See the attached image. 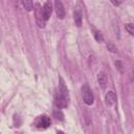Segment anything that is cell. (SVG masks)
Listing matches in <instances>:
<instances>
[{
  "label": "cell",
  "mask_w": 134,
  "mask_h": 134,
  "mask_svg": "<svg viewBox=\"0 0 134 134\" xmlns=\"http://www.w3.org/2000/svg\"><path fill=\"white\" fill-rule=\"evenodd\" d=\"M61 84H60V88H59V91L55 93V96H54V105L59 108V109H62V108H67L68 105H69V94H68V90L63 82V80L61 79Z\"/></svg>",
  "instance_id": "obj_1"
},
{
  "label": "cell",
  "mask_w": 134,
  "mask_h": 134,
  "mask_svg": "<svg viewBox=\"0 0 134 134\" xmlns=\"http://www.w3.org/2000/svg\"><path fill=\"white\" fill-rule=\"evenodd\" d=\"M82 97H83V100L86 105L88 106H91L94 102V97H93V93L91 91V89L89 88L88 85H84L82 87Z\"/></svg>",
  "instance_id": "obj_2"
},
{
  "label": "cell",
  "mask_w": 134,
  "mask_h": 134,
  "mask_svg": "<svg viewBox=\"0 0 134 134\" xmlns=\"http://www.w3.org/2000/svg\"><path fill=\"white\" fill-rule=\"evenodd\" d=\"M35 12H36V21H37V24L39 27L43 28L45 26V20L43 18V13H42V8H41V5L39 3L36 4V8H35Z\"/></svg>",
  "instance_id": "obj_3"
},
{
  "label": "cell",
  "mask_w": 134,
  "mask_h": 134,
  "mask_svg": "<svg viewBox=\"0 0 134 134\" xmlns=\"http://www.w3.org/2000/svg\"><path fill=\"white\" fill-rule=\"evenodd\" d=\"M37 127L38 128H42V129H46V128H48L49 126H50V124H51V121H50V118L48 117V116H45V115H43V116H40L38 119H37Z\"/></svg>",
  "instance_id": "obj_4"
},
{
  "label": "cell",
  "mask_w": 134,
  "mask_h": 134,
  "mask_svg": "<svg viewBox=\"0 0 134 134\" xmlns=\"http://www.w3.org/2000/svg\"><path fill=\"white\" fill-rule=\"evenodd\" d=\"M42 13H43V18L45 21H47L50 16H51V13H52V5L50 2H45L43 7H42Z\"/></svg>",
  "instance_id": "obj_5"
},
{
  "label": "cell",
  "mask_w": 134,
  "mask_h": 134,
  "mask_svg": "<svg viewBox=\"0 0 134 134\" xmlns=\"http://www.w3.org/2000/svg\"><path fill=\"white\" fill-rule=\"evenodd\" d=\"M54 9H55L57 17L59 19H64L65 18V8H64L61 1H54Z\"/></svg>",
  "instance_id": "obj_6"
},
{
  "label": "cell",
  "mask_w": 134,
  "mask_h": 134,
  "mask_svg": "<svg viewBox=\"0 0 134 134\" xmlns=\"http://www.w3.org/2000/svg\"><path fill=\"white\" fill-rule=\"evenodd\" d=\"M105 100H106V104L109 105V106L114 105V104L116 103V100H117V95H116V93H115L114 91H112V90L108 91V92L106 93V95H105Z\"/></svg>",
  "instance_id": "obj_7"
},
{
  "label": "cell",
  "mask_w": 134,
  "mask_h": 134,
  "mask_svg": "<svg viewBox=\"0 0 134 134\" xmlns=\"http://www.w3.org/2000/svg\"><path fill=\"white\" fill-rule=\"evenodd\" d=\"M97 83H98L99 87L103 88V89H105L107 87V85H108V77H107V74L105 72L100 71V72L97 73Z\"/></svg>",
  "instance_id": "obj_8"
},
{
  "label": "cell",
  "mask_w": 134,
  "mask_h": 134,
  "mask_svg": "<svg viewBox=\"0 0 134 134\" xmlns=\"http://www.w3.org/2000/svg\"><path fill=\"white\" fill-rule=\"evenodd\" d=\"M73 19H74L75 25L77 27L82 26V13L79 9H75L74 10V13H73Z\"/></svg>",
  "instance_id": "obj_9"
},
{
  "label": "cell",
  "mask_w": 134,
  "mask_h": 134,
  "mask_svg": "<svg viewBox=\"0 0 134 134\" xmlns=\"http://www.w3.org/2000/svg\"><path fill=\"white\" fill-rule=\"evenodd\" d=\"M22 4L25 7V9L28 10V12L34 9V2L30 1V0H24V1H22Z\"/></svg>",
  "instance_id": "obj_10"
},
{
  "label": "cell",
  "mask_w": 134,
  "mask_h": 134,
  "mask_svg": "<svg viewBox=\"0 0 134 134\" xmlns=\"http://www.w3.org/2000/svg\"><path fill=\"white\" fill-rule=\"evenodd\" d=\"M53 116H54L57 119H59V120H63V119H64V114H63V112H62L60 109L53 110Z\"/></svg>",
  "instance_id": "obj_11"
},
{
  "label": "cell",
  "mask_w": 134,
  "mask_h": 134,
  "mask_svg": "<svg viewBox=\"0 0 134 134\" xmlns=\"http://www.w3.org/2000/svg\"><path fill=\"white\" fill-rule=\"evenodd\" d=\"M125 28H126V30H127L131 36L134 37V24H132V23H128V24L125 25Z\"/></svg>",
  "instance_id": "obj_12"
},
{
  "label": "cell",
  "mask_w": 134,
  "mask_h": 134,
  "mask_svg": "<svg viewBox=\"0 0 134 134\" xmlns=\"http://www.w3.org/2000/svg\"><path fill=\"white\" fill-rule=\"evenodd\" d=\"M115 66H116V68L119 70V72L124 73V64H122L121 61H119V60L115 61Z\"/></svg>",
  "instance_id": "obj_13"
},
{
  "label": "cell",
  "mask_w": 134,
  "mask_h": 134,
  "mask_svg": "<svg viewBox=\"0 0 134 134\" xmlns=\"http://www.w3.org/2000/svg\"><path fill=\"white\" fill-rule=\"evenodd\" d=\"M94 38H95V40H96L97 42H103V41H104V37H103V35H102L100 31H95Z\"/></svg>",
  "instance_id": "obj_14"
},
{
  "label": "cell",
  "mask_w": 134,
  "mask_h": 134,
  "mask_svg": "<svg viewBox=\"0 0 134 134\" xmlns=\"http://www.w3.org/2000/svg\"><path fill=\"white\" fill-rule=\"evenodd\" d=\"M107 48H108L111 52H116V51H117L116 47H115L113 44H111V43H108V44H107Z\"/></svg>",
  "instance_id": "obj_15"
},
{
  "label": "cell",
  "mask_w": 134,
  "mask_h": 134,
  "mask_svg": "<svg viewBox=\"0 0 134 134\" xmlns=\"http://www.w3.org/2000/svg\"><path fill=\"white\" fill-rule=\"evenodd\" d=\"M111 2H112L114 5H119V4H120V2H115V1H111Z\"/></svg>",
  "instance_id": "obj_16"
},
{
  "label": "cell",
  "mask_w": 134,
  "mask_h": 134,
  "mask_svg": "<svg viewBox=\"0 0 134 134\" xmlns=\"http://www.w3.org/2000/svg\"><path fill=\"white\" fill-rule=\"evenodd\" d=\"M57 134H65V133H64V132H62V131H58V132H57Z\"/></svg>",
  "instance_id": "obj_17"
}]
</instances>
